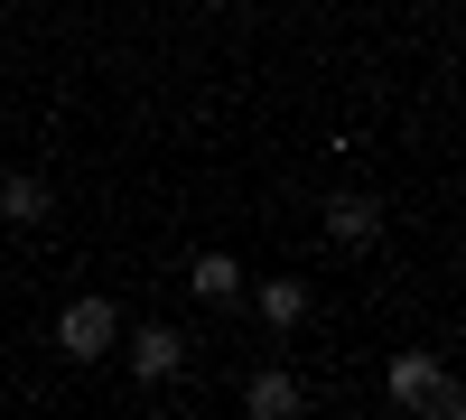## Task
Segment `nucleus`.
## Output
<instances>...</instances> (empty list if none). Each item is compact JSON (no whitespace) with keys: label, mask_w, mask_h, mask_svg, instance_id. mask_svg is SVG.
Segmentation results:
<instances>
[{"label":"nucleus","mask_w":466,"mask_h":420,"mask_svg":"<svg viewBox=\"0 0 466 420\" xmlns=\"http://www.w3.org/2000/svg\"><path fill=\"white\" fill-rule=\"evenodd\" d=\"M187 290H197V299H243V261H233V252H197V261H187Z\"/></svg>","instance_id":"0eeeda50"},{"label":"nucleus","mask_w":466,"mask_h":420,"mask_svg":"<svg viewBox=\"0 0 466 420\" xmlns=\"http://www.w3.org/2000/svg\"><path fill=\"white\" fill-rule=\"evenodd\" d=\"M177 364H187L177 327H131V374H140V384H177Z\"/></svg>","instance_id":"7ed1b4c3"},{"label":"nucleus","mask_w":466,"mask_h":420,"mask_svg":"<svg viewBox=\"0 0 466 420\" xmlns=\"http://www.w3.org/2000/svg\"><path fill=\"white\" fill-rule=\"evenodd\" d=\"M0 215H10L19 234H28V224H47V215H56V197H47V178H28V169H10V178H0Z\"/></svg>","instance_id":"39448f33"},{"label":"nucleus","mask_w":466,"mask_h":420,"mask_svg":"<svg viewBox=\"0 0 466 420\" xmlns=\"http://www.w3.org/2000/svg\"><path fill=\"white\" fill-rule=\"evenodd\" d=\"M112 346H122V309L112 299H66L56 309V355L66 364H103Z\"/></svg>","instance_id":"f03ea898"},{"label":"nucleus","mask_w":466,"mask_h":420,"mask_svg":"<svg viewBox=\"0 0 466 420\" xmlns=\"http://www.w3.org/2000/svg\"><path fill=\"white\" fill-rule=\"evenodd\" d=\"M382 393H392L401 411H439V420H466V393L448 384V364H439V355H420V346H410V355H392Z\"/></svg>","instance_id":"f257e3e1"},{"label":"nucleus","mask_w":466,"mask_h":420,"mask_svg":"<svg viewBox=\"0 0 466 420\" xmlns=\"http://www.w3.org/2000/svg\"><path fill=\"white\" fill-rule=\"evenodd\" d=\"M373 234H382V197H355V187L327 197V243H373Z\"/></svg>","instance_id":"20e7f679"},{"label":"nucleus","mask_w":466,"mask_h":420,"mask_svg":"<svg viewBox=\"0 0 466 420\" xmlns=\"http://www.w3.org/2000/svg\"><path fill=\"white\" fill-rule=\"evenodd\" d=\"M299 402H308V393L289 384V374H280V364H261V374H252V384H243V411H252V420H289Z\"/></svg>","instance_id":"423d86ee"},{"label":"nucleus","mask_w":466,"mask_h":420,"mask_svg":"<svg viewBox=\"0 0 466 420\" xmlns=\"http://www.w3.org/2000/svg\"><path fill=\"white\" fill-rule=\"evenodd\" d=\"M252 309H261L270 327H299V318H308V281H299V271H280V281H261V290H252Z\"/></svg>","instance_id":"6e6552de"}]
</instances>
